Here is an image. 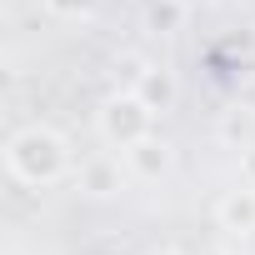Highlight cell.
Returning a JSON list of instances; mask_svg holds the SVG:
<instances>
[{"label": "cell", "mask_w": 255, "mask_h": 255, "mask_svg": "<svg viewBox=\"0 0 255 255\" xmlns=\"http://www.w3.org/2000/svg\"><path fill=\"white\" fill-rule=\"evenodd\" d=\"M5 170H10V180H20L30 190H45V185L65 180L70 145H65V135L50 130V125H25V130H15L5 140Z\"/></svg>", "instance_id": "obj_1"}, {"label": "cell", "mask_w": 255, "mask_h": 255, "mask_svg": "<svg viewBox=\"0 0 255 255\" xmlns=\"http://www.w3.org/2000/svg\"><path fill=\"white\" fill-rule=\"evenodd\" d=\"M95 125H100V140H105V145L130 150V145H140L145 135H155V110H150V105L140 100V90L130 85V90L105 95V105H100Z\"/></svg>", "instance_id": "obj_2"}, {"label": "cell", "mask_w": 255, "mask_h": 255, "mask_svg": "<svg viewBox=\"0 0 255 255\" xmlns=\"http://www.w3.org/2000/svg\"><path fill=\"white\" fill-rule=\"evenodd\" d=\"M125 160H130V175H135V180H150V185L175 170V150H170L160 135H145L140 145H130V150H125Z\"/></svg>", "instance_id": "obj_3"}, {"label": "cell", "mask_w": 255, "mask_h": 255, "mask_svg": "<svg viewBox=\"0 0 255 255\" xmlns=\"http://www.w3.org/2000/svg\"><path fill=\"white\" fill-rule=\"evenodd\" d=\"M135 90H140V100H145L155 115H165V110L180 105V80H175V70H165V65H140V70H135Z\"/></svg>", "instance_id": "obj_4"}, {"label": "cell", "mask_w": 255, "mask_h": 255, "mask_svg": "<svg viewBox=\"0 0 255 255\" xmlns=\"http://www.w3.org/2000/svg\"><path fill=\"white\" fill-rule=\"evenodd\" d=\"M215 220H220V230H230V235H255V185L225 190L220 205H215Z\"/></svg>", "instance_id": "obj_5"}, {"label": "cell", "mask_w": 255, "mask_h": 255, "mask_svg": "<svg viewBox=\"0 0 255 255\" xmlns=\"http://www.w3.org/2000/svg\"><path fill=\"white\" fill-rule=\"evenodd\" d=\"M80 190L85 195H95V200H110V195H120L125 190V175H120V160H110V155H90L85 165H80Z\"/></svg>", "instance_id": "obj_6"}, {"label": "cell", "mask_w": 255, "mask_h": 255, "mask_svg": "<svg viewBox=\"0 0 255 255\" xmlns=\"http://www.w3.org/2000/svg\"><path fill=\"white\" fill-rule=\"evenodd\" d=\"M185 5H180V0H150V5H145V25L155 30V35H175L180 25H185Z\"/></svg>", "instance_id": "obj_7"}, {"label": "cell", "mask_w": 255, "mask_h": 255, "mask_svg": "<svg viewBox=\"0 0 255 255\" xmlns=\"http://www.w3.org/2000/svg\"><path fill=\"white\" fill-rule=\"evenodd\" d=\"M45 10H50L55 20H80V15L95 10V0H45Z\"/></svg>", "instance_id": "obj_8"}, {"label": "cell", "mask_w": 255, "mask_h": 255, "mask_svg": "<svg viewBox=\"0 0 255 255\" xmlns=\"http://www.w3.org/2000/svg\"><path fill=\"white\" fill-rule=\"evenodd\" d=\"M240 180L255 185V145H245V155H240Z\"/></svg>", "instance_id": "obj_9"}, {"label": "cell", "mask_w": 255, "mask_h": 255, "mask_svg": "<svg viewBox=\"0 0 255 255\" xmlns=\"http://www.w3.org/2000/svg\"><path fill=\"white\" fill-rule=\"evenodd\" d=\"M145 255H185V250H175V245H150Z\"/></svg>", "instance_id": "obj_10"}, {"label": "cell", "mask_w": 255, "mask_h": 255, "mask_svg": "<svg viewBox=\"0 0 255 255\" xmlns=\"http://www.w3.org/2000/svg\"><path fill=\"white\" fill-rule=\"evenodd\" d=\"M180 5H185V10H200V5H210V0H180Z\"/></svg>", "instance_id": "obj_11"}, {"label": "cell", "mask_w": 255, "mask_h": 255, "mask_svg": "<svg viewBox=\"0 0 255 255\" xmlns=\"http://www.w3.org/2000/svg\"><path fill=\"white\" fill-rule=\"evenodd\" d=\"M200 255H230V250H215V245H205V250H200Z\"/></svg>", "instance_id": "obj_12"}]
</instances>
